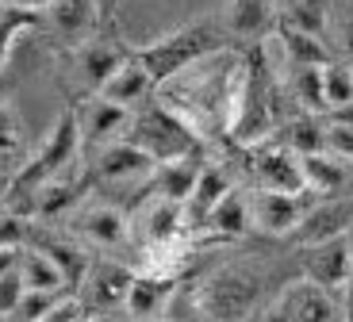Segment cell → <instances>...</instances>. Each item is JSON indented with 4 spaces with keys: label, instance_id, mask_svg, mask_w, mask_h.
I'll use <instances>...</instances> for the list:
<instances>
[{
    "label": "cell",
    "instance_id": "obj_15",
    "mask_svg": "<svg viewBox=\"0 0 353 322\" xmlns=\"http://www.w3.org/2000/svg\"><path fill=\"white\" fill-rule=\"evenodd\" d=\"M73 227H77L81 238L97 245H119L127 234V223L115 208H104V203H88V208H77L73 215Z\"/></svg>",
    "mask_w": 353,
    "mask_h": 322
},
{
    "label": "cell",
    "instance_id": "obj_36",
    "mask_svg": "<svg viewBox=\"0 0 353 322\" xmlns=\"http://www.w3.org/2000/svg\"><path fill=\"white\" fill-rule=\"evenodd\" d=\"M330 123H342V127H353V104L338 108V112H330Z\"/></svg>",
    "mask_w": 353,
    "mask_h": 322
},
{
    "label": "cell",
    "instance_id": "obj_2",
    "mask_svg": "<svg viewBox=\"0 0 353 322\" xmlns=\"http://www.w3.org/2000/svg\"><path fill=\"white\" fill-rule=\"evenodd\" d=\"M257 296H261V272L246 269V265H230L219 269L196 288V307L215 322H242L254 311Z\"/></svg>",
    "mask_w": 353,
    "mask_h": 322
},
{
    "label": "cell",
    "instance_id": "obj_11",
    "mask_svg": "<svg viewBox=\"0 0 353 322\" xmlns=\"http://www.w3.org/2000/svg\"><path fill=\"white\" fill-rule=\"evenodd\" d=\"M131 108L123 104H112V100H104V96H92L85 104V112L77 115L81 119V139L88 142H97V146H108V139L112 134H119L123 127H131Z\"/></svg>",
    "mask_w": 353,
    "mask_h": 322
},
{
    "label": "cell",
    "instance_id": "obj_5",
    "mask_svg": "<svg viewBox=\"0 0 353 322\" xmlns=\"http://www.w3.org/2000/svg\"><path fill=\"white\" fill-rule=\"evenodd\" d=\"M250 215H254V227L261 230V234L292 238L296 227L303 223V215H307V208H303V196L257 188L254 196H250Z\"/></svg>",
    "mask_w": 353,
    "mask_h": 322
},
{
    "label": "cell",
    "instance_id": "obj_21",
    "mask_svg": "<svg viewBox=\"0 0 353 322\" xmlns=\"http://www.w3.org/2000/svg\"><path fill=\"white\" fill-rule=\"evenodd\" d=\"M230 192H234V188L227 184L223 169H215V165L200 169V181H196V192H192V200H188V211H192L200 223H208V219L215 215V208L227 200Z\"/></svg>",
    "mask_w": 353,
    "mask_h": 322
},
{
    "label": "cell",
    "instance_id": "obj_29",
    "mask_svg": "<svg viewBox=\"0 0 353 322\" xmlns=\"http://www.w3.org/2000/svg\"><path fill=\"white\" fill-rule=\"evenodd\" d=\"M327 35L338 39L345 54H353V0H330V27Z\"/></svg>",
    "mask_w": 353,
    "mask_h": 322
},
{
    "label": "cell",
    "instance_id": "obj_18",
    "mask_svg": "<svg viewBox=\"0 0 353 322\" xmlns=\"http://www.w3.org/2000/svg\"><path fill=\"white\" fill-rule=\"evenodd\" d=\"M154 177H158V196L161 200H173V203H188L196 192V181H200V169L192 165V161H161L158 169H154Z\"/></svg>",
    "mask_w": 353,
    "mask_h": 322
},
{
    "label": "cell",
    "instance_id": "obj_4",
    "mask_svg": "<svg viewBox=\"0 0 353 322\" xmlns=\"http://www.w3.org/2000/svg\"><path fill=\"white\" fill-rule=\"evenodd\" d=\"M303 276L311 284H319L323 292L338 296L345 292L353 276V234L345 238H330L319 245H303Z\"/></svg>",
    "mask_w": 353,
    "mask_h": 322
},
{
    "label": "cell",
    "instance_id": "obj_23",
    "mask_svg": "<svg viewBox=\"0 0 353 322\" xmlns=\"http://www.w3.org/2000/svg\"><path fill=\"white\" fill-rule=\"evenodd\" d=\"M219 234H227V238H239V234H246L250 227H254V215H250V196H242L239 188L230 192L227 200L215 208V215L208 219Z\"/></svg>",
    "mask_w": 353,
    "mask_h": 322
},
{
    "label": "cell",
    "instance_id": "obj_28",
    "mask_svg": "<svg viewBox=\"0 0 353 322\" xmlns=\"http://www.w3.org/2000/svg\"><path fill=\"white\" fill-rule=\"evenodd\" d=\"M323 81H327V115L353 104V70L350 66H338V61L323 66Z\"/></svg>",
    "mask_w": 353,
    "mask_h": 322
},
{
    "label": "cell",
    "instance_id": "obj_7",
    "mask_svg": "<svg viewBox=\"0 0 353 322\" xmlns=\"http://www.w3.org/2000/svg\"><path fill=\"white\" fill-rule=\"evenodd\" d=\"M154 169H158V161H154L142 146H134L131 139L100 146L97 161H92V177H97V181H108V184L142 181V177H150Z\"/></svg>",
    "mask_w": 353,
    "mask_h": 322
},
{
    "label": "cell",
    "instance_id": "obj_25",
    "mask_svg": "<svg viewBox=\"0 0 353 322\" xmlns=\"http://www.w3.org/2000/svg\"><path fill=\"white\" fill-rule=\"evenodd\" d=\"M292 96L303 104V112L319 115L327 112V81H323V66H303L292 70Z\"/></svg>",
    "mask_w": 353,
    "mask_h": 322
},
{
    "label": "cell",
    "instance_id": "obj_6",
    "mask_svg": "<svg viewBox=\"0 0 353 322\" xmlns=\"http://www.w3.org/2000/svg\"><path fill=\"white\" fill-rule=\"evenodd\" d=\"M273 322H338L334 296L303 276L300 284L284 288V296L273 307Z\"/></svg>",
    "mask_w": 353,
    "mask_h": 322
},
{
    "label": "cell",
    "instance_id": "obj_19",
    "mask_svg": "<svg viewBox=\"0 0 353 322\" xmlns=\"http://www.w3.org/2000/svg\"><path fill=\"white\" fill-rule=\"evenodd\" d=\"M181 208L185 203H173V200H154L150 208L142 211V234L150 245H173V238L181 234Z\"/></svg>",
    "mask_w": 353,
    "mask_h": 322
},
{
    "label": "cell",
    "instance_id": "obj_34",
    "mask_svg": "<svg viewBox=\"0 0 353 322\" xmlns=\"http://www.w3.org/2000/svg\"><path fill=\"white\" fill-rule=\"evenodd\" d=\"M19 261H23V245H4L0 250V280L12 276L19 269Z\"/></svg>",
    "mask_w": 353,
    "mask_h": 322
},
{
    "label": "cell",
    "instance_id": "obj_30",
    "mask_svg": "<svg viewBox=\"0 0 353 322\" xmlns=\"http://www.w3.org/2000/svg\"><path fill=\"white\" fill-rule=\"evenodd\" d=\"M323 154L338 157L342 165H353V127L327 123V146H323Z\"/></svg>",
    "mask_w": 353,
    "mask_h": 322
},
{
    "label": "cell",
    "instance_id": "obj_37",
    "mask_svg": "<svg viewBox=\"0 0 353 322\" xmlns=\"http://www.w3.org/2000/svg\"><path fill=\"white\" fill-rule=\"evenodd\" d=\"M0 108H4V81H0Z\"/></svg>",
    "mask_w": 353,
    "mask_h": 322
},
{
    "label": "cell",
    "instance_id": "obj_16",
    "mask_svg": "<svg viewBox=\"0 0 353 322\" xmlns=\"http://www.w3.org/2000/svg\"><path fill=\"white\" fill-rule=\"evenodd\" d=\"M19 276H23V288H27V292H46V296H54V292H62V288L70 284V280H65V272H62V265L54 261L46 250H39V245L23 250Z\"/></svg>",
    "mask_w": 353,
    "mask_h": 322
},
{
    "label": "cell",
    "instance_id": "obj_14",
    "mask_svg": "<svg viewBox=\"0 0 353 322\" xmlns=\"http://www.w3.org/2000/svg\"><path fill=\"white\" fill-rule=\"evenodd\" d=\"M169 296H173V276L150 272V276H134L131 280V292H127V303L123 307L131 311L134 322H154Z\"/></svg>",
    "mask_w": 353,
    "mask_h": 322
},
{
    "label": "cell",
    "instance_id": "obj_10",
    "mask_svg": "<svg viewBox=\"0 0 353 322\" xmlns=\"http://www.w3.org/2000/svg\"><path fill=\"white\" fill-rule=\"evenodd\" d=\"M100 12H104L100 0H54L50 8H46V16H50L54 35L62 39V43L85 46L88 35H92V27L100 23Z\"/></svg>",
    "mask_w": 353,
    "mask_h": 322
},
{
    "label": "cell",
    "instance_id": "obj_9",
    "mask_svg": "<svg viewBox=\"0 0 353 322\" xmlns=\"http://www.w3.org/2000/svg\"><path fill=\"white\" fill-rule=\"evenodd\" d=\"M254 173L261 188L273 192H292V196H303L307 184H303V169H300V154H292L288 146H265L254 154Z\"/></svg>",
    "mask_w": 353,
    "mask_h": 322
},
{
    "label": "cell",
    "instance_id": "obj_33",
    "mask_svg": "<svg viewBox=\"0 0 353 322\" xmlns=\"http://www.w3.org/2000/svg\"><path fill=\"white\" fill-rule=\"evenodd\" d=\"M16 142H19V123H16V115H12L8 108H0V157H12Z\"/></svg>",
    "mask_w": 353,
    "mask_h": 322
},
{
    "label": "cell",
    "instance_id": "obj_8",
    "mask_svg": "<svg viewBox=\"0 0 353 322\" xmlns=\"http://www.w3.org/2000/svg\"><path fill=\"white\" fill-rule=\"evenodd\" d=\"M353 234V200H323L315 208H307L303 223L296 227V242L300 245H319L330 238Z\"/></svg>",
    "mask_w": 353,
    "mask_h": 322
},
{
    "label": "cell",
    "instance_id": "obj_13",
    "mask_svg": "<svg viewBox=\"0 0 353 322\" xmlns=\"http://www.w3.org/2000/svg\"><path fill=\"white\" fill-rule=\"evenodd\" d=\"M154 88H158V81H154L150 70H146L142 61H134V54H131V61H123V66L104 81V88H100L97 96H104V100H112V104H123V108L134 112V104H142Z\"/></svg>",
    "mask_w": 353,
    "mask_h": 322
},
{
    "label": "cell",
    "instance_id": "obj_12",
    "mask_svg": "<svg viewBox=\"0 0 353 322\" xmlns=\"http://www.w3.org/2000/svg\"><path fill=\"white\" fill-rule=\"evenodd\" d=\"M123 61H131V50L119 43H104V39H88L85 46H77V66H81V77L92 92L104 88V81L112 77Z\"/></svg>",
    "mask_w": 353,
    "mask_h": 322
},
{
    "label": "cell",
    "instance_id": "obj_1",
    "mask_svg": "<svg viewBox=\"0 0 353 322\" xmlns=\"http://www.w3.org/2000/svg\"><path fill=\"white\" fill-rule=\"evenodd\" d=\"M223 35H230V27L227 23L219 27L215 16H203L196 23L181 27V31H169L165 39H158L150 46H134L131 54H134V61H142L150 70V77L158 85H165V81L181 77L185 70H192L196 61L212 58L223 46Z\"/></svg>",
    "mask_w": 353,
    "mask_h": 322
},
{
    "label": "cell",
    "instance_id": "obj_26",
    "mask_svg": "<svg viewBox=\"0 0 353 322\" xmlns=\"http://www.w3.org/2000/svg\"><path fill=\"white\" fill-rule=\"evenodd\" d=\"M39 250H46L54 261L62 265V272H65V280H70V284H81L88 261H85V253H81L73 242H65V238H54V234H43V238H39Z\"/></svg>",
    "mask_w": 353,
    "mask_h": 322
},
{
    "label": "cell",
    "instance_id": "obj_17",
    "mask_svg": "<svg viewBox=\"0 0 353 322\" xmlns=\"http://www.w3.org/2000/svg\"><path fill=\"white\" fill-rule=\"evenodd\" d=\"M281 50L288 70H303V66H330V50L319 35H307L300 27L281 23Z\"/></svg>",
    "mask_w": 353,
    "mask_h": 322
},
{
    "label": "cell",
    "instance_id": "obj_24",
    "mask_svg": "<svg viewBox=\"0 0 353 322\" xmlns=\"http://www.w3.org/2000/svg\"><path fill=\"white\" fill-rule=\"evenodd\" d=\"M131 280H134V272L119 269V265H104V269H97V276H92V288H88V296H92V303H100V307L127 303Z\"/></svg>",
    "mask_w": 353,
    "mask_h": 322
},
{
    "label": "cell",
    "instance_id": "obj_3",
    "mask_svg": "<svg viewBox=\"0 0 353 322\" xmlns=\"http://www.w3.org/2000/svg\"><path fill=\"white\" fill-rule=\"evenodd\" d=\"M131 142L142 146L154 161H188L196 154V131L181 123L169 108H146L131 115Z\"/></svg>",
    "mask_w": 353,
    "mask_h": 322
},
{
    "label": "cell",
    "instance_id": "obj_22",
    "mask_svg": "<svg viewBox=\"0 0 353 322\" xmlns=\"http://www.w3.org/2000/svg\"><path fill=\"white\" fill-rule=\"evenodd\" d=\"M269 0H230L227 12H223V19H227L230 27V35H261L265 27H269Z\"/></svg>",
    "mask_w": 353,
    "mask_h": 322
},
{
    "label": "cell",
    "instance_id": "obj_27",
    "mask_svg": "<svg viewBox=\"0 0 353 322\" xmlns=\"http://www.w3.org/2000/svg\"><path fill=\"white\" fill-rule=\"evenodd\" d=\"M284 146H288L292 154H300V157L323 154V146H327V127H323V123H315V119L292 123V127H288V142H284Z\"/></svg>",
    "mask_w": 353,
    "mask_h": 322
},
{
    "label": "cell",
    "instance_id": "obj_31",
    "mask_svg": "<svg viewBox=\"0 0 353 322\" xmlns=\"http://www.w3.org/2000/svg\"><path fill=\"white\" fill-rule=\"evenodd\" d=\"M27 238H31L27 219H19V215H12V211L0 208V250H4V245H23Z\"/></svg>",
    "mask_w": 353,
    "mask_h": 322
},
{
    "label": "cell",
    "instance_id": "obj_20",
    "mask_svg": "<svg viewBox=\"0 0 353 322\" xmlns=\"http://www.w3.org/2000/svg\"><path fill=\"white\" fill-rule=\"evenodd\" d=\"M300 169H303V184H307V192H315V196H334V192L342 188V181H345V165L338 161V157H330V154L300 157Z\"/></svg>",
    "mask_w": 353,
    "mask_h": 322
},
{
    "label": "cell",
    "instance_id": "obj_32",
    "mask_svg": "<svg viewBox=\"0 0 353 322\" xmlns=\"http://www.w3.org/2000/svg\"><path fill=\"white\" fill-rule=\"evenodd\" d=\"M50 303H54V299L46 296V292H23V299H19L16 311H19V319H23V322H35V319H43V314L50 311Z\"/></svg>",
    "mask_w": 353,
    "mask_h": 322
},
{
    "label": "cell",
    "instance_id": "obj_35",
    "mask_svg": "<svg viewBox=\"0 0 353 322\" xmlns=\"http://www.w3.org/2000/svg\"><path fill=\"white\" fill-rule=\"evenodd\" d=\"M8 4H12L16 12H46L54 0H8Z\"/></svg>",
    "mask_w": 353,
    "mask_h": 322
},
{
    "label": "cell",
    "instance_id": "obj_38",
    "mask_svg": "<svg viewBox=\"0 0 353 322\" xmlns=\"http://www.w3.org/2000/svg\"><path fill=\"white\" fill-rule=\"evenodd\" d=\"M100 4H112V0H100Z\"/></svg>",
    "mask_w": 353,
    "mask_h": 322
}]
</instances>
